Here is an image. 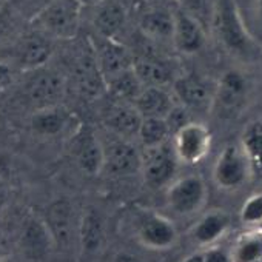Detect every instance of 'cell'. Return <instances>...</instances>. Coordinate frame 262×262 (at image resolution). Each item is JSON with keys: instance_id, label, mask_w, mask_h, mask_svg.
<instances>
[{"instance_id": "obj_1", "label": "cell", "mask_w": 262, "mask_h": 262, "mask_svg": "<svg viewBox=\"0 0 262 262\" xmlns=\"http://www.w3.org/2000/svg\"><path fill=\"white\" fill-rule=\"evenodd\" d=\"M82 8L79 0H48L36 14L34 24L51 39H74L79 33Z\"/></svg>"}, {"instance_id": "obj_2", "label": "cell", "mask_w": 262, "mask_h": 262, "mask_svg": "<svg viewBox=\"0 0 262 262\" xmlns=\"http://www.w3.org/2000/svg\"><path fill=\"white\" fill-rule=\"evenodd\" d=\"M213 13L214 30L222 45L231 53H248L251 40L239 16L234 0H214Z\"/></svg>"}, {"instance_id": "obj_3", "label": "cell", "mask_w": 262, "mask_h": 262, "mask_svg": "<svg viewBox=\"0 0 262 262\" xmlns=\"http://www.w3.org/2000/svg\"><path fill=\"white\" fill-rule=\"evenodd\" d=\"M178 162L179 159L173 144L168 142L156 147H144V151L141 153V171L145 182L153 188L171 184Z\"/></svg>"}, {"instance_id": "obj_4", "label": "cell", "mask_w": 262, "mask_h": 262, "mask_svg": "<svg viewBox=\"0 0 262 262\" xmlns=\"http://www.w3.org/2000/svg\"><path fill=\"white\" fill-rule=\"evenodd\" d=\"M34 76L28 80L25 94L28 103L34 111L57 106L65 94V80L63 77L48 68H37L33 71Z\"/></svg>"}, {"instance_id": "obj_5", "label": "cell", "mask_w": 262, "mask_h": 262, "mask_svg": "<svg viewBox=\"0 0 262 262\" xmlns=\"http://www.w3.org/2000/svg\"><path fill=\"white\" fill-rule=\"evenodd\" d=\"M211 135L210 129L199 122L190 120L173 135V148L179 162L194 165L201 162L210 150Z\"/></svg>"}, {"instance_id": "obj_6", "label": "cell", "mask_w": 262, "mask_h": 262, "mask_svg": "<svg viewBox=\"0 0 262 262\" xmlns=\"http://www.w3.org/2000/svg\"><path fill=\"white\" fill-rule=\"evenodd\" d=\"M251 176L248 161L241 145H227L216 159L213 178L222 190H236Z\"/></svg>"}, {"instance_id": "obj_7", "label": "cell", "mask_w": 262, "mask_h": 262, "mask_svg": "<svg viewBox=\"0 0 262 262\" xmlns=\"http://www.w3.org/2000/svg\"><path fill=\"white\" fill-rule=\"evenodd\" d=\"M207 198V187L199 176L181 178L170 184L167 199L170 207L179 214H191L202 208Z\"/></svg>"}, {"instance_id": "obj_8", "label": "cell", "mask_w": 262, "mask_h": 262, "mask_svg": "<svg viewBox=\"0 0 262 262\" xmlns=\"http://www.w3.org/2000/svg\"><path fill=\"white\" fill-rule=\"evenodd\" d=\"M247 91L248 83L245 76L239 70H227L217 82L213 105L221 116H233L244 105Z\"/></svg>"}, {"instance_id": "obj_9", "label": "cell", "mask_w": 262, "mask_h": 262, "mask_svg": "<svg viewBox=\"0 0 262 262\" xmlns=\"http://www.w3.org/2000/svg\"><path fill=\"white\" fill-rule=\"evenodd\" d=\"M73 76L77 90L86 97H96L106 88V82L99 67L94 45L88 43V47H85L77 54L73 67Z\"/></svg>"}, {"instance_id": "obj_10", "label": "cell", "mask_w": 262, "mask_h": 262, "mask_svg": "<svg viewBox=\"0 0 262 262\" xmlns=\"http://www.w3.org/2000/svg\"><path fill=\"white\" fill-rule=\"evenodd\" d=\"M114 139L103 145V167L119 176L133 174L141 170V153L128 139L113 135Z\"/></svg>"}, {"instance_id": "obj_11", "label": "cell", "mask_w": 262, "mask_h": 262, "mask_svg": "<svg viewBox=\"0 0 262 262\" xmlns=\"http://www.w3.org/2000/svg\"><path fill=\"white\" fill-rule=\"evenodd\" d=\"M73 151L80 168L96 174L103 167V145L90 126H80L73 138Z\"/></svg>"}, {"instance_id": "obj_12", "label": "cell", "mask_w": 262, "mask_h": 262, "mask_svg": "<svg viewBox=\"0 0 262 262\" xmlns=\"http://www.w3.org/2000/svg\"><path fill=\"white\" fill-rule=\"evenodd\" d=\"M53 40L42 31L27 34L17 48V62L22 70L34 71L45 67V63L53 56Z\"/></svg>"}, {"instance_id": "obj_13", "label": "cell", "mask_w": 262, "mask_h": 262, "mask_svg": "<svg viewBox=\"0 0 262 262\" xmlns=\"http://www.w3.org/2000/svg\"><path fill=\"white\" fill-rule=\"evenodd\" d=\"M105 123L113 135L129 141L131 138L139 136L142 114L139 113L135 103L119 100L113 103L106 111Z\"/></svg>"}, {"instance_id": "obj_14", "label": "cell", "mask_w": 262, "mask_h": 262, "mask_svg": "<svg viewBox=\"0 0 262 262\" xmlns=\"http://www.w3.org/2000/svg\"><path fill=\"white\" fill-rule=\"evenodd\" d=\"M173 14H174L173 43L179 51L185 54L198 53L205 42L202 24L184 8H178Z\"/></svg>"}, {"instance_id": "obj_15", "label": "cell", "mask_w": 262, "mask_h": 262, "mask_svg": "<svg viewBox=\"0 0 262 262\" xmlns=\"http://www.w3.org/2000/svg\"><path fill=\"white\" fill-rule=\"evenodd\" d=\"M102 37V36H100ZM96 56L105 82L129 68H133V57L116 37H102L99 45H94Z\"/></svg>"}, {"instance_id": "obj_16", "label": "cell", "mask_w": 262, "mask_h": 262, "mask_svg": "<svg viewBox=\"0 0 262 262\" xmlns=\"http://www.w3.org/2000/svg\"><path fill=\"white\" fill-rule=\"evenodd\" d=\"M139 239L148 248L165 250L176 242L178 234L170 219L159 214H150L139 228Z\"/></svg>"}, {"instance_id": "obj_17", "label": "cell", "mask_w": 262, "mask_h": 262, "mask_svg": "<svg viewBox=\"0 0 262 262\" xmlns=\"http://www.w3.org/2000/svg\"><path fill=\"white\" fill-rule=\"evenodd\" d=\"M174 96L188 110H207L213 106V97L208 86L196 76H182L173 82Z\"/></svg>"}, {"instance_id": "obj_18", "label": "cell", "mask_w": 262, "mask_h": 262, "mask_svg": "<svg viewBox=\"0 0 262 262\" xmlns=\"http://www.w3.org/2000/svg\"><path fill=\"white\" fill-rule=\"evenodd\" d=\"M133 103L136 105L142 117L162 119H167V116L176 106L174 99L167 90H164V86H144V90Z\"/></svg>"}, {"instance_id": "obj_19", "label": "cell", "mask_w": 262, "mask_h": 262, "mask_svg": "<svg viewBox=\"0 0 262 262\" xmlns=\"http://www.w3.org/2000/svg\"><path fill=\"white\" fill-rule=\"evenodd\" d=\"M239 145L245 153L251 176L262 182V120L256 119L244 126Z\"/></svg>"}, {"instance_id": "obj_20", "label": "cell", "mask_w": 262, "mask_h": 262, "mask_svg": "<svg viewBox=\"0 0 262 262\" xmlns=\"http://www.w3.org/2000/svg\"><path fill=\"white\" fill-rule=\"evenodd\" d=\"M230 224V219L222 211H211L207 213L191 230L193 239L204 247H211L214 242H217L224 233L227 231Z\"/></svg>"}, {"instance_id": "obj_21", "label": "cell", "mask_w": 262, "mask_h": 262, "mask_svg": "<svg viewBox=\"0 0 262 262\" xmlns=\"http://www.w3.org/2000/svg\"><path fill=\"white\" fill-rule=\"evenodd\" d=\"M133 68L145 86H165L171 80L170 67L155 56L147 54L133 59Z\"/></svg>"}, {"instance_id": "obj_22", "label": "cell", "mask_w": 262, "mask_h": 262, "mask_svg": "<svg viewBox=\"0 0 262 262\" xmlns=\"http://www.w3.org/2000/svg\"><path fill=\"white\" fill-rule=\"evenodd\" d=\"M141 30L151 40H173L174 14L162 8L151 10L142 17Z\"/></svg>"}, {"instance_id": "obj_23", "label": "cell", "mask_w": 262, "mask_h": 262, "mask_svg": "<svg viewBox=\"0 0 262 262\" xmlns=\"http://www.w3.org/2000/svg\"><path fill=\"white\" fill-rule=\"evenodd\" d=\"M230 254L233 262H262V228L242 233Z\"/></svg>"}, {"instance_id": "obj_24", "label": "cell", "mask_w": 262, "mask_h": 262, "mask_svg": "<svg viewBox=\"0 0 262 262\" xmlns=\"http://www.w3.org/2000/svg\"><path fill=\"white\" fill-rule=\"evenodd\" d=\"M144 86L145 85L136 74L135 68H129V70L106 80V88L111 91V94L117 100L131 102V103L138 99V96L141 94Z\"/></svg>"}, {"instance_id": "obj_25", "label": "cell", "mask_w": 262, "mask_h": 262, "mask_svg": "<svg viewBox=\"0 0 262 262\" xmlns=\"http://www.w3.org/2000/svg\"><path fill=\"white\" fill-rule=\"evenodd\" d=\"M67 122H68L67 111H63L57 105L53 108H45V110L36 111V114L33 116L31 125L34 128V131H37L39 135L54 136V135H59L67 126Z\"/></svg>"}, {"instance_id": "obj_26", "label": "cell", "mask_w": 262, "mask_h": 262, "mask_svg": "<svg viewBox=\"0 0 262 262\" xmlns=\"http://www.w3.org/2000/svg\"><path fill=\"white\" fill-rule=\"evenodd\" d=\"M123 22L125 13L116 2L102 4L94 17V25L102 37H116V34L122 30Z\"/></svg>"}, {"instance_id": "obj_27", "label": "cell", "mask_w": 262, "mask_h": 262, "mask_svg": "<svg viewBox=\"0 0 262 262\" xmlns=\"http://www.w3.org/2000/svg\"><path fill=\"white\" fill-rule=\"evenodd\" d=\"M171 135V129L168 126L167 119L162 117H142L139 139L144 147H156L161 144L168 142V136Z\"/></svg>"}, {"instance_id": "obj_28", "label": "cell", "mask_w": 262, "mask_h": 262, "mask_svg": "<svg viewBox=\"0 0 262 262\" xmlns=\"http://www.w3.org/2000/svg\"><path fill=\"white\" fill-rule=\"evenodd\" d=\"M241 219L247 225H262V193L253 194L244 202Z\"/></svg>"}, {"instance_id": "obj_29", "label": "cell", "mask_w": 262, "mask_h": 262, "mask_svg": "<svg viewBox=\"0 0 262 262\" xmlns=\"http://www.w3.org/2000/svg\"><path fill=\"white\" fill-rule=\"evenodd\" d=\"M205 262H233L231 254H228L225 250L219 247H210L204 251Z\"/></svg>"}, {"instance_id": "obj_30", "label": "cell", "mask_w": 262, "mask_h": 262, "mask_svg": "<svg viewBox=\"0 0 262 262\" xmlns=\"http://www.w3.org/2000/svg\"><path fill=\"white\" fill-rule=\"evenodd\" d=\"M13 70L5 65V63H0V90L7 88L8 85H11L13 82Z\"/></svg>"}, {"instance_id": "obj_31", "label": "cell", "mask_w": 262, "mask_h": 262, "mask_svg": "<svg viewBox=\"0 0 262 262\" xmlns=\"http://www.w3.org/2000/svg\"><path fill=\"white\" fill-rule=\"evenodd\" d=\"M8 30H10V20L2 11H0V39L8 33Z\"/></svg>"}, {"instance_id": "obj_32", "label": "cell", "mask_w": 262, "mask_h": 262, "mask_svg": "<svg viewBox=\"0 0 262 262\" xmlns=\"http://www.w3.org/2000/svg\"><path fill=\"white\" fill-rule=\"evenodd\" d=\"M184 262H205V256L204 253H196V254L188 256Z\"/></svg>"}, {"instance_id": "obj_33", "label": "cell", "mask_w": 262, "mask_h": 262, "mask_svg": "<svg viewBox=\"0 0 262 262\" xmlns=\"http://www.w3.org/2000/svg\"><path fill=\"white\" fill-rule=\"evenodd\" d=\"M116 262H141V260L135 256H129V254H120L116 259Z\"/></svg>"}, {"instance_id": "obj_34", "label": "cell", "mask_w": 262, "mask_h": 262, "mask_svg": "<svg viewBox=\"0 0 262 262\" xmlns=\"http://www.w3.org/2000/svg\"><path fill=\"white\" fill-rule=\"evenodd\" d=\"M257 19H259V30L262 33V0H257Z\"/></svg>"}, {"instance_id": "obj_35", "label": "cell", "mask_w": 262, "mask_h": 262, "mask_svg": "<svg viewBox=\"0 0 262 262\" xmlns=\"http://www.w3.org/2000/svg\"><path fill=\"white\" fill-rule=\"evenodd\" d=\"M79 2L85 7V5H97V4H102L105 0H79Z\"/></svg>"}, {"instance_id": "obj_36", "label": "cell", "mask_w": 262, "mask_h": 262, "mask_svg": "<svg viewBox=\"0 0 262 262\" xmlns=\"http://www.w3.org/2000/svg\"><path fill=\"white\" fill-rule=\"evenodd\" d=\"M259 227H260V228H262V225H259Z\"/></svg>"}]
</instances>
